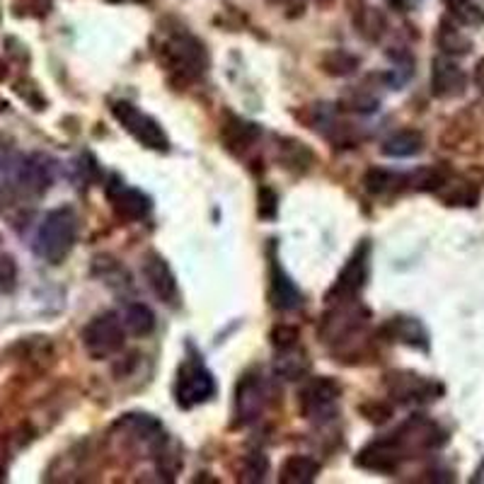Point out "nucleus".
I'll use <instances>...</instances> for the list:
<instances>
[{"mask_svg": "<svg viewBox=\"0 0 484 484\" xmlns=\"http://www.w3.org/2000/svg\"><path fill=\"white\" fill-rule=\"evenodd\" d=\"M436 196L446 204V206H460V208H475L479 204V187L475 182L458 180L450 174L448 180L443 182L441 189Z\"/></svg>", "mask_w": 484, "mask_h": 484, "instance_id": "6ab92c4d", "label": "nucleus"}, {"mask_svg": "<svg viewBox=\"0 0 484 484\" xmlns=\"http://www.w3.org/2000/svg\"><path fill=\"white\" fill-rule=\"evenodd\" d=\"M269 298L271 305L279 310H293L300 305V290L290 281V277L279 264L277 257H271L269 262Z\"/></svg>", "mask_w": 484, "mask_h": 484, "instance_id": "a211bd4d", "label": "nucleus"}, {"mask_svg": "<svg viewBox=\"0 0 484 484\" xmlns=\"http://www.w3.org/2000/svg\"><path fill=\"white\" fill-rule=\"evenodd\" d=\"M450 170L443 165H429L422 167V170H416L412 177H407V184H412V189L416 192H431L436 194L441 189V184L450 177Z\"/></svg>", "mask_w": 484, "mask_h": 484, "instance_id": "7c9ffc66", "label": "nucleus"}, {"mask_svg": "<svg viewBox=\"0 0 484 484\" xmlns=\"http://www.w3.org/2000/svg\"><path fill=\"white\" fill-rule=\"evenodd\" d=\"M5 76H7V66L3 61H0V80H3Z\"/></svg>", "mask_w": 484, "mask_h": 484, "instance_id": "ea45409f", "label": "nucleus"}, {"mask_svg": "<svg viewBox=\"0 0 484 484\" xmlns=\"http://www.w3.org/2000/svg\"><path fill=\"white\" fill-rule=\"evenodd\" d=\"M468 90V76L465 70L453 61V56H436L431 61V92L438 100H456Z\"/></svg>", "mask_w": 484, "mask_h": 484, "instance_id": "4468645a", "label": "nucleus"}, {"mask_svg": "<svg viewBox=\"0 0 484 484\" xmlns=\"http://www.w3.org/2000/svg\"><path fill=\"white\" fill-rule=\"evenodd\" d=\"M279 214V194L271 187L259 189V218L274 221Z\"/></svg>", "mask_w": 484, "mask_h": 484, "instance_id": "e433bc0d", "label": "nucleus"}, {"mask_svg": "<svg viewBox=\"0 0 484 484\" xmlns=\"http://www.w3.org/2000/svg\"><path fill=\"white\" fill-rule=\"evenodd\" d=\"M264 402H267V393H264V383L257 374H245L237 381L236 387V409H233V416H236V426H247V424L257 422L262 416Z\"/></svg>", "mask_w": 484, "mask_h": 484, "instance_id": "ddd939ff", "label": "nucleus"}, {"mask_svg": "<svg viewBox=\"0 0 484 484\" xmlns=\"http://www.w3.org/2000/svg\"><path fill=\"white\" fill-rule=\"evenodd\" d=\"M269 472V458L264 453H247L240 463V479L247 484H257L267 479Z\"/></svg>", "mask_w": 484, "mask_h": 484, "instance_id": "2f4dec72", "label": "nucleus"}, {"mask_svg": "<svg viewBox=\"0 0 484 484\" xmlns=\"http://www.w3.org/2000/svg\"><path fill=\"white\" fill-rule=\"evenodd\" d=\"M334 305L337 308L327 312L322 322H320V342H325L330 346H342L346 342H352L353 337H359L361 330L368 322V310L363 305L353 303V300Z\"/></svg>", "mask_w": 484, "mask_h": 484, "instance_id": "423d86ee", "label": "nucleus"}, {"mask_svg": "<svg viewBox=\"0 0 484 484\" xmlns=\"http://www.w3.org/2000/svg\"><path fill=\"white\" fill-rule=\"evenodd\" d=\"M359 415L371 424H385L390 422V416H393V405H387L385 400H366L361 402Z\"/></svg>", "mask_w": 484, "mask_h": 484, "instance_id": "473e14b6", "label": "nucleus"}, {"mask_svg": "<svg viewBox=\"0 0 484 484\" xmlns=\"http://www.w3.org/2000/svg\"><path fill=\"white\" fill-rule=\"evenodd\" d=\"M368 267H371V242L363 240L353 255L346 259L344 269L339 271L337 281L327 290V303H344V300H356L368 279Z\"/></svg>", "mask_w": 484, "mask_h": 484, "instance_id": "6e6552de", "label": "nucleus"}, {"mask_svg": "<svg viewBox=\"0 0 484 484\" xmlns=\"http://www.w3.org/2000/svg\"><path fill=\"white\" fill-rule=\"evenodd\" d=\"M124 330L132 337H148L155 330V312L145 303H129L124 310Z\"/></svg>", "mask_w": 484, "mask_h": 484, "instance_id": "5701e85b", "label": "nucleus"}, {"mask_svg": "<svg viewBox=\"0 0 484 484\" xmlns=\"http://www.w3.org/2000/svg\"><path fill=\"white\" fill-rule=\"evenodd\" d=\"M339 397H342V385L334 381L332 375L315 378L300 390V412L308 419H315V416L330 419L334 415V405H337Z\"/></svg>", "mask_w": 484, "mask_h": 484, "instance_id": "9b49d317", "label": "nucleus"}, {"mask_svg": "<svg viewBox=\"0 0 484 484\" xmlns=\"http://www.w3.org/2000/svg\"><path fill=\"white\" fill-rule=\"evenodd\" d=\"M407 184V177L405 174H395L385 167H371L366 174H363V189L374 196H381V194L393 192V189Z\"/></svg>", "mask_w": 484, "mask_h": 484, "instance_id": "c85d7f7f", "label": "nucleus"}, {"mask_svg": "<svg viewBox=\"0 0 484 484\" xmlns=\"http://www.w3.org/2000/svg\"><path fill=\"white\" fill-rule=\"evenodd\" d=\"M15 92H17L29 107H35L37 111L47 110V97L42 95V90H39L37 83H32V80H20V83H15Z\"/></svg>", "mask_w": 484, "mask_h": 484, "instance_id": "c9c22d12", "label": "nucleus"}, {"mask_svg": "<svg viewBox=\"0 0 484 484\" xmlns=\"http://www.w3.org/2000/svg\"><path fill=\"white\" fill-rule=\"evenodd\" d=\"M17 259L7 252H0V293H13L17 289Z\"/></svg>", "mask_w": 484, "mask_h": 484, "instance_id": "72a5a7b5", "label": "nucleus"}, {"mask_svg": "<svg viewBox=\"0 0 484 484\" xmlns=\"http://www.w3.org/2000/svg\"><path fill=\"white\" fill-rule=\"evenodd\" d=\"M332 3H334V0H318V5H322V7H330Z\"/></svg>", "mask_w": 484, "mask_h": 484, "instance_id": "a19ab883", "label": "nucleus"}, {"mask_svg": "<svg viewBox=\"0 0 484 484\" xmlns=\"http://www.w3.org/2000/svg\"><path fill=\"white\" fill-rule=\"evenodd\" d=\"M387 395L400 405H429V402L441 400L446 387L434 378L412 374V371H390L385 375Z\"/></svg>", "mask_w": 484, "mask_h": 484, "instance_id": "0eeeda50", "label": "nucleus"}, {"mask_svg": "<svg viewBox=\"0 0 484 484\" xmlns=\"http://www.w3.org/2000/svg\"><path fill=\"white\" fill-rule=\"evenodd\" d=\"M277 151L281 167H296V170H303V173L312 165V160H315L310 148L296 139H279Z\"/></svg>", "mask_w": 484, "mask_h": 484, "instance_id": "a878e982", "label": "nucleus"}, {"mask_svg": "<svg viewBox=\"0 0 484 484\" xmlns=\"http://www.w3.org/2000/svg\"><path fill=\"white\" fill-rule=\"evenodd\" d=\"M475 85H478V90L484 95V58H479L478 66H475Z\"/></svg>", "mask_w": 484, "mask_h": 484, "instance_id": "4c0bfd02", "label": "nucleus"}, {"mask_svg": "<svg viewBox=\"0 0 484 484\" xmlns=\"http://www.w3.org/2000/svg\"><path fill=\"white\" fill-rule=\"evenodd\" d=\"M381 332L387 342H397V344L412 346L419 352H429V332L416 318H407V315L390 318L383 325Z\"/></svg>", "mask_w": 484, "mask_h": 484, "instance_id": "dca6fc26", "label": "nucleus"}, {"mask_svg": "<svg viewBox=\"0 0 484 484\" xmlns=\"http://www.w3.org/2000/svg\"><path fill=\"white\" fill-rule=\"evenodd\" d=\"M274 371H277V375L286 378V381H300V378L308 375V371H310V359H308V353L300 352L298 346L284 349L281 356L277 359V363H274Z\"/></svg>", "mask_w": 484, "mask_h": 484, "instance_id": "393cba45", "label": "nucleus"}, {"mask_svg": "<svg viewBox=\"0 0 484 484\" xmlns=\"http://www.w3.org/2000/svg\"><path fill=\"white\" fill-rule=\"evenodd\" d=\"M409 453L400 443V438L390 434L385 436V438H378V441H371L368 446H363V448L356 453V460H353V463L368 472L393 475V472L400 470V465L405 463Z\"/></svg>", "mask_w": 484, "mask_h": 484, "instance_id": "1a4fd4ad", "label": "nucleus"}, {"mask_svg": "<svg viewBox=\"0 0 484 484\" xmlns=\"http://www.w3.org/2000/svg\"><path fill=\"white\" fill-rule=\"evenodd\" d=\"M436 44L446 56H468L472 51L470 37H465L463 29L458 27V22L453 25L450 20H441L436 29Z\"/></svg>", "mask_w": 484, "mask_h": 484, "instance_id": "4be33fe9", "label": "nucleus"}, {"mask_svg": "<svg viewBox=\"0 0 484 484\" xmlns=\"http://www.w3.org/2000/svg\"><path fill=\"white\" fill-rule=\"evenodd\" d=\"M111 114L121 124V129L126 133H132L143 148H151V151L158 153L170 151V139H167L165 129L160 126L158 119L141 111L136 104L119 100V102L111 104Z\"/></svg>", "mask_w": 484, "mask_h": 484, "instance_id": "39448f33", "label": "nucleus"}, {"mask_svg": "<svg viewBox=\"0 0 484 484\" xmlns=\"http://www.w3.org/2000/svg\"><path fill=\"white\" fill-rule=\"evenodd\" d=\"M320 475V463L310 456H300L293 453L284 460L281 470H279V482L284 484H310Z\"/></svg>", "mask_w": 484, "mask_h": 484, "instance_id": "aec40b11", "label": "nucleus"}, {"mask_svg": "<svg viewBox=\"0 0 484 484\" xmlns=\"http://www.w3.org/2000/svg\"><path fill=\"white\" fill-rule=\"evenodd\" d=\"M160 63L180 88L196 83L208 68L206 47L192 35H173L160 51Z\"/></svg>", "mask_w": 484, "mask_h": 484, "instance_id": "f03ea898", "label": "nucleus"}, {"mask_svg": "<svg viewBox=\"0 0 484 484\" xmlns=\"http://www.w3.org/2000/svg\"><path fill=\"white\" fill-rule=\"evenodd\" d=\"M424 151V133L416 129H402L393 133L385 143L381 145V153L385 158H415Z\"/></svg>", "mask_w": 484, "mask_h": 484, "instance_id": "412c9836", "label": "nucleus"}, {"mask_svg": "<svg viewBox=\"0 0 484 484\" xmlns=\"http://www.w3.org/2000/svg\"><path fill=\"white\" fill-rule=\"evenodd\" d=\"M359 66H361L359 56L349 54L344 48H332V51H327V54L320 58V68L332 78L353 76V73L359 70Z\"/></svg>", "mask_w": 484, "mask_h": 484, "instance_id": "bb28decb", "label": "nucleus"}, {"mask_svg": "<svg viewBox=\"0 0 484 484\" xmlns=\"http://www.w3.org/2000/svg\"><path fill=\"white\" fill-rule=\"evenodd\" d=\"M381 107V100L368 90V88H349L344 95L339 97V110L352 111V114H374Z\"/></svg>", "mask_w": 484, "mask_h": 484, "instance_id": "cd10ccee", "label": "nucleus"}, {"mask_svg": "<svg viewBox=\"0 0 484 484\" xmlns=\"http://www.w3.org/2000/svg\"><path fill=\"white\" fill-rule=\"evenodd\" d=\"M443 5L460 27H482L484 25V10L475 0H443Z\"/></svg>", "mask_w": 484, "mask_h": 484, "instance_id": "c756f323", "label": "nucleus"}, {"mask_svg": "<svg viewBox=\"0 0 484 484\" xmlns=\"http://www.w3.org/2000/svg\"><path fill=\"white\" fill-rule=\"evenodd\" d=\"M7 107H10V104H7V100H5V97H0V114H5V111H7Z\"/></svg>", "mask_w": 484, "mask_h": 484, "instance_id": "58836bf2", "label": "nucleus"}, {"mask_svg": "<svg viewBox=\"0 0 484 484\" xmlns=\"http://www.w3.org/2000/svg\"><path fill=\"white\" fill-rule=\"evenodd\" d=\"M80 342H83L85 353H88L92 361L111 359V356L121 352L126 344L124 322H121L117 312H100V315H95V318L83 327Z\"/></svg>", "mask_w": 484, "mask_h": 484, "instance_id": "7ed1b4c3", "label": "nucleus"}, {"mask_svg": "<svg viewBox=\"0 0 484 484\" xmlns=\"http://www.w3.org/2000/svg\"><path fill=\"white\" fill-rule=\"evenodd\" d=\"M143 277L158 300L174 303V298H177V277H174L173 267L167 264L165 257L158 255V252H148L143 259Z\"/></svg>", "mask_w": 484, "mask_h": 484, "instance_id": "2eb2a0df", "label": "nucleus"}, {"mask_svg": "<svg viewBox=\"0 0 484 484\" xmlns=\"http://www.w3.org/2000/svg\"><path fill=\"white\" fill-rule=\"evenodd\" d=\"M269 339H271V344H274V349L284 352V349H293V346H298L300 330L293 325H277L274 330H271Z\"/></svg>", "mask_w": 484, "mask_h": 484, "instance_id": "f704fd0d", "label": "nucleus"}, {"mask_svg": "<svg viewBox=\"0 0 484 484\" xmlns=\"http://www.w3.org/2000/svg\"><path fill=\"white\" fill-rule=\"evenodd\" d=\"M353 17V25H356V29H359V35L363 37V39H368V42H378L383 35H385V15L381 13V10H375V7H368L366 3L356 10V13H352Z\"/></svg>", "mask_w": 484, "mask_h": 484, "instance_id": "b1692460", "label": "nucleus"}, {"mask_svg": "<svg viewBox=\"0 0 484 484\" xmlns=\"http://www.w3.org/2000/svg\"><path fill=\"white\" fill-rule=\"evenodd\" d=\"M107 199H110L111 211L117 214V218L126 223L143 221L145 216L151 214V196L141 189L129 187L119 177H111V182L107 184Z\"/></svg>", "mask_w": 484, "mask_h": 484, "instance_id": "f8f14e48", "label": "nucleus"}, {"mask_svg": "<svg viewBox=\"0 0 484 484\" xmlns=\"http://www.w3.org/2000/svg\"><path fill=\"white\" fill-rule=\"evenodd\" d=\"M78 242V214L70 206L51 208L37 230L35 249L48 264H63Z\"/></svg>", "mask_w": 484, "mask_h": 484, "instance_id": "f257e3e1", "label": "nucleus"}, {"mask_svg": "<svg viewBox=\"0 0 484 484\" xmlns=\"http://www.w3.org/2000/svg\"><path fill=\"white\" fill-rule=\"evenodd\" d=\"M216 378L208 371V366L201 361L199 353H194L180 366L177 374V383H174V397L182 409L199 407L206 405L208 400H214L216 395Z\"/></svg>", "mask_w": 484, "mask_h": 484, "instance_id": "20e7f679", "label": "nucleus"}, {"mask_svg": "<svg viewBox=\"0 0 484 484\" xmlns=\"http://www.w3.org/2000/svg\"><path fill=\"white\" fill-rule=\"evenodd\" d=\"M221 139L233 155H242L262 139V126L249 121V119L237 117V114H228V119L223 121Z\"/></svg>", "mask_w": 484, "mask_h": 484, "instance_id": "f3484780", "label": "nucleus"}, {"mask_svg": "<svg viewBox=\"0 0 484 484\" xmlns=\"http://www.w3.org/2000/svg\"><path fill=\"white\" fill-rule=\"evenodd\" d=\"M56 180V163L44 153H35L22 160L15 177V187L22 194H27L29 199H39L48 189L54 187Z\"/></svg>", "mask_w": 484, "mask_h": 484, "instance_id": "9d476101", "label": "nucleus"}]
</instances>
